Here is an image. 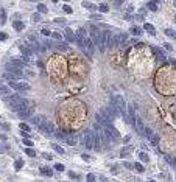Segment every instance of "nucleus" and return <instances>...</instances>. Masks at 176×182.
<instances>
[{"mask_svg":"<svg viewBox=\"0 0 176 182\" xmlns=\"http://www.w3.org/2000/svg\"><path fill=\"white\" fill-rule=\"evenodd\" d=\"M83 145H84L87 149L94 148V132L90 129H86L84 134H83Z\"/></svg>","mask_w":176,"mask_h":182,"instance_id":"1","label":"nucleus"},{"mask_svg":"<svg viewBox=\"0 0 176 182\" xmlns=\"http://www.w3.org/2000/svg\"><path fill=\"white\" fill-rule=\"evenodd\" d=\"M55 129H56V128H55V125L50 120H47V118H45V122L39 126V131H42L44 134H47V135H52L55 132Z\"/></svg>","mask_w":176,"mask_h":182,"instance_id":"2","label":"nucleus"},{"mask_svg":"<svg viewBox=\"0 0 176 182\" xmlns=\"http://www.w3.org/2000/svg\"><path fill=\"white\" fill-rule=\"evenodd\" d=\"M19 117L22 118V120H25V118H30L31 115H34V107L33 106H30V107H23V109H20L19 112Z\"/></svg>","mask_w":176,"mask_h":182,"instance_id":"3","label":"nucleus"},{"mask_svg":"<svg viewBox=\"0 0 176 182\" xmlns=\"http://www.w3.org/2000/svg\"><path fill=\"white\" fill-rule=\"evenodd\" d=\"M126 112H128V118H129V123L131 125H134V122H136V104H129V106H126Z\"/></svg>","mask_w":176,"mask_h":182,"instance_id":"4","label":"nucleus"},{"mask_svg":"<svg viewBox=\"0 0 176 182\" xmlns=\"http://www.w3.org/2000/svg\"><path fill=\"white\" fill-rule=\"evenodd\" d=\"M106 111L109 112V115H111V117H112V120H114V118H117V117L120 115V114H118V109H117V106H115V103H114V100L109 103V106L106 107Z\"/></svg>","mask_w":176,"mask_h":182,"instance_id":"5","label":"nucleus"},{"mask_svg":"<svg viewBox=\"0 0 176 182\" xmlns=\"http://www.w3.org/2000/svg\"><path fill=\"white\" fill-rule=\"evenodd\" d=\"M100 38H101V33L98 31V28H97V26H92V28H90V39H92V42L97 45L100 42Z\"/></svg>","mask_w":176,"mask_h":182,"instance_id":"6","label":"nucleus"},{"mask_svg":"<svg viewBox=\"0 0 176 182\" xmlns=\"http://www.w3.org/2000/svg\"><path fill=\"white\" fill-rule=\"evenodd\" d=\"M10 87L14 89V90H30V84H27V83H16V81H11Z\"/></svg>","mask_w":176,"mask_h":182,"instance_id":"7","label":"nucleus"},{"mask_svg":"<svg viewBox=\"0 0 176 182\" xmlns=\"http://www.w3.org/2000/svg\"><path fill=\"white\" fill-rule=\"evenodd\" d=\"M45 118H47L45 115H31V117H30V122H31L34 126H38V128H39V126L45 122Z\"/></svg>","mask_w":176,"mask_h":182,"instance_id":"8","label":"nucleus"},{"mask_svg":"<svg viewBox=\"0 0 176 182\" xmlns=\"http://www.w3.org/2000/svg\"><path fill=\"white\" fill-rule=\"evenodd\" d=\"M84 47H86V50H87V53L90 54V56L95 53V44L92 42L90 38H86V41H84Z\"/></svg>","mask_w":176,"mask_h":182,"instance_id":"9","label":"nucleus"},{"mask_svg":"<svg viewBox=\"0 0 176 182\" xmlns=\"http://www.w3.org/2000/svg\"><path fill=\"white\" fill-rule=\"evenodd\" d=\"M6 72H11V73H14L16 76H22V70L19 69V67H16L14 64H11V62H10V64H6Z\"/></svg>","mask_w":176,"mask_h":182,"instance_id":"10","label":"nucleus"},{"mask_svg":"<svg viewBox=\"0 0 176 182\" xmlns=\"http://www.w3.org/2000/svg\"><path fill=\"white\" fill-rule=\"evenodd\" d=\"M95 117H97V123H100L101 126H109L111 123H112V122H109V120H108V118H106L103 114H101V112H98Z\"/></svg>","mask_w":176,"mask_h":182,"instance_id":"11","label":"nucleus"},{"mask_svg":"<svg viewBox=\"0 0 176 182\" xmlns=\"http://www.w3.org/2000/svg\"><path fill=\"white\" fill-rule=\"evenodd\" d=\"M134 126H136V129H137V132L139 134H142L143 132V122H142V118L140 117H136V122H134Z\"/></svg>","mask_w":176,"mask_h":182,"instance_id":"12","label":"nucleus"},{"mask_svg":"<svg viewBox=\"0 0 176 182\" xmlns=\"http://www.w3.org/2000/svg\"><path fill=\"white\" fill-rule=\"evenodd\" d=\"M53 135H55L58 140H61V142H66V137H67V134L64 132V131H61V129H55Z\"/></svg>","mask_w":176,"mask_h":182,"instance_id":"13","label":"nucleus"},{"mask_svg":"<svg viewBox=\"0 0 176 182\" xmlns=\"http://www.w3.org/2000/svg\"><path fill=\"white\" fill-rule=\"evenodd\" d=\"M64 33H66V39H67V42H75V33H73L70 28H66V30H64Z\"/></svg>","mask_w":176,"mask_h":182,"instance_id":"14","label":"nucleus"},{"mask_svg":"<svg viewBox=\"0 0 176 182\" xmlns=\"http://www.w3.org/2000/svg\"><path fill=\"white\" fill-rule=\"evenodd\" d=\"M151 50H153V51L156 53V56H157V59H161V61H164V59L167 58V54H165V53H164V51H162L161 48H157V47H153Z\"/></svg>","mask_w":176,"mask_h":182,"instance_id":"15","label":"nucleus"},{"mask_svg":"<svg viewBox=\"0 0 176 182\" xmlns=\"http://www.w3.org/2000/svg\"><path fill=\"white\" fill-rule=\"evenodd\" d=\"M94 149L95 151H100L101 149V139H100V135H94Z\"/></svg>","mask_w":176,"mask_h":182,"instance_id":"16","label":"nucleus"},{"mask_svg":"<svg viewBox=\"0 0 176 182\" xmlns=\"http://www.w3.org/2000/svg\"><path fill=\"white\" fill-rule=\"evenodd\" d=\"M10 94H11V87L0 84V97H6V95H10Z\"/></svg>","mask_w":176,"mask_h":182,"instance_id":"17","label":"nucleus"},{"mask_svg":"<svg viewBox=\"0 0 176 182\" xmlns=\"http://www.w3.org/2000/svg\"><path fill=\"white\" fill-rule=\"evenodd\" d=\"M81 5H83V8H86V10H89V11H95V10H97V6L92 3V2H87V0H84Z\"/></svg>","mask_w":176,"mask_h":182,"instance_id":"18","label":"nucleus"},{"mask_svg":"<svg viewBox=\"0 0 176 182\" xmlns=\"http://www.w3.org/2000/svg\"><path fill=\"white\" fill-rule=\"evenodd\" d=\"M126 42H128V36L126 34H118V44H120V47L122 48H125V45H126Z\"/></svg>","mask_w":176,"mask_h":182,"instance_id":"19","label":"nucleus"},{"mask_svg":"<svg viewBox=\"0 0 176 182\" xmlns=\"http://www.w3.org/2000/svg\"><path fill=\"white\" fill-rule=\"evenodd\" d=\"M66 142L70 145V146H75L77 145V137L73 134H67V137H66Z\"/></svg>","mask_w":176,"mask_h":182,"instance_id":"20","label":"nucleus"},{"mask_svg":"<svg viewBox=\"0 0 176 182\" xmlns=\"http://www.w3.org/2000/svg\"><path fill=\"white\" fill-rule=\"evenodd\" d=\"M13 28L17 30V31H22V30L25 28V23L20 22V20H14V22H13Z\"/></svg>","mask_w":176,"mask_h":182,"instance_id":"21","label":"nucleus"},{"mask_svg":"<svg viewBox=\"0 0 176 182\" xmlns=\"http://www.w3.org/2000/svg\"><path fill=\"white\" fill-rule=\"evenodd\" d=\"M11 64H14L16 67H19V69L27 67V62H25L23 59H11Z\"/></svg>","mask_w":176,"mask_h":182,"instance_id":"22","label":"nucleus"},{"mask_svg":"<svg viewBox=\"0 0 176 182\" xmlns=\"http://www.w3.org/2000/svg\"><path fill=\"white\" fill-rule=\"evenodd\" d=\"M143 30H145V31H148V33H150L151 36H154V34H156L154 25H151V23H145V25H143Z\"/></svg>","mask_w":176,"mask_h":182,"instance_id":"23","label":"nucleus"},{"mask_svg":"<svg viewBox=\"0 0 176 182\" xmlns=\"http://www.w3.org/2000/svg\"><path fill=\"white\" fill-rule=\"evenodd\" d=\"M133 151V146H126V148H123L122 151H120V157H126V156H129V153Z\"/></svg>","mask_w":176,"mask_h":182,"instance_id":"24","label":"nucleus"},{"mask_svg":"<svg viewBox=\"0 0 176 182\" xmlns=\"http://www.w3.org/2000/svg\"><path fill=\"white\" fill-rule=\"evenodd\" d=\"M164 159L170 163V165H173V167H176V157H171L170 154H164Z\"/></svg>","mask_w":176,"mask_h":182,"instance_id":"25","label":"nucleus"},{"mask_svg":"<svg viewBox=\"0 0 176 182\" xmlns=\"http://www.w3.org/2000/svg\"><path fill=\"white\" fill-rule=\"evenodd\" d=\"M142 134L145 135V137H146L148 140H150V139L153 137V134H154V132H153V129H151V128H143V132H142Z\"/></svg>","mask_w":176,"mask_h":182,"instance_id":"26","label":"nucleus"},{"mask_svg":"<svg viewBox=\"0 0 176 182\" xmlns=\"http://www.w3.org/2000/svg\"><path fill=\"white\" fill-rule=\"evenodd\" d=\"M41 173H42L44 176H48V177H52V176H53V171H52L50 168H45V167H42V168H41Z\"/></svg>","mask_w":176,"mask_h":182,"instance_id":"27","label":"nucleus"},{"mask_svg":"<svg viewBox=\"0 0 176 182\" xmlns=\"http://www.w3.org/2000/svg\"><path fill=\"white\" fill-rule=\"evenodd\" d=\"M6 79H10V81H16L17 78H19V76H16L14 73H11V72H5V75H3Z\"/></svg>","mask_w":176,"mask_h":182,"instance_id":"28","label":"nucleus"},{"mask_svg":"<svg viewBox=\"0 0 176 182\" xmlns=\"http://www.w3.org/2000/svg\"><path fill=\"white\" fill-rule=\"evenodd\" d=\"M6 22V13H5V10H3V8H0V23H5Z\"/></svg>","mask_w":176,"mask_h":182,"instance_id":"29","label":"nucleus"},{"mask_svg":"<svg viewBox=\"0 0 176 182\" xmlns=\"http://www.w3.org/2000/svg\"><path fill=\"white\" fill-rule=\"evenodd\" d=\"M22 59L27 64H30V62H33V54H22Z\"/></svg>","mask_w":176,"mask_h":182,"instance_id":"30","label":"nucleus"},{"mask_svg":"<svg viewBox=\"0 0 176 182\" xmlns=\"http://www.w3.org/2000/svg\"><path fill=\"white\" fill-rule=\"evenodd\" d=\"M41 19H42L41 13H34V14L31 16V20H33V22H41Z\"/></svg>","mask_w":176,"mask_h":182,"instance_id":"31","label":"nucleus"},{"mask_svg":"<svg viewBox=\"0 0 176 182\" xmlns=\"http://www.w3.org/2000/svg\"><path fill=\"white\" fill-rule=\"evenodd\" d=\"M133 167H134V168H136L139 173H143V171H145V168H143V165H142V163H137V162H136Z\"/></svg>","mask_w":176,"mask_h":182,"instance_id":"32","label":"nucleus"},{"mask_svg":"<svg viewBox=\"0 0 176 182\" xmlns=\"http://www.w3.org/2000/svg\"><path fill=\"white\" fill-rule=\"evenodd\" d=\"M150 142H151V145H154V146H156V145L159 143V135H156V134H153V137L150 139Z\"/></svg>","mask_w":176,"mask_h":182,"instance_id":"33","label":"nucleus"},{"mask_svg":"<svg viewBox=\"0 0 176 182\" xmlns=\"http://www.w3.org/2000/svg\"><path fill=\"white\" fill-rule=\"evenodd\" d=\"M25 154H28L30 157H34V156H36V153H34V149H33L31 146H28V148L25 149Z\"/></svg>","mask_w":176,"mask_h":182,"instance_id":"34","label":"nucleus"},{"mask_svg":"<svg viewBox=\"0 0 176 182\" xmlns=\"http://www.w3.org/2000/svg\"><path fill=\"white\" fill-rule=\"evenodd\" d=\"M98 10H100V13H108V11H109V6L105 5V3H101V5L98 6Z\"/></svg>","mask_w":176,"mask_h":182,"instance_id":"35","label":"nucleus"},{"mask_svg":"<svg viewBox=\"0 0 176 182\" xmlns=\"http://www.w3.org/2000/svg\"><path fill=\"white\" fill-rule=\"evenodd\" d=\"M148 10H151V11H157V5L154 3V2H148Z\"/></svg>","mask_w":176,"mask_h":182,"instance_id":"36","label":"nucleus"},{"mask_svg":"<svg viewBox=\"0 0 176 182\" xmlns=\"http://www.w3.org/2000/svg\"><path fill=\"white\" fill-rule=\"evenodd\" d=\"M139 157H140L142 162H148V160H150V157H148L146 153H140V154H139Z\"/></svg>","mask_w":176,"mask_h":182,"instance_id":"37","label":"nucleus"},{"mask_svg":"<svg viewBox=\"0 0 176 182\" xmlns=\"http://www.w3.org/2000/svg\"><path fill=\"white\" fill-rule=\"evenodd\" d=\"M53 149L56 151V153H59V154H64V149H62V146H59V145H56V143H53Z\"/></svg>","mask_w":176,"mask_h":182,"instance_id":"38","label":"nucleus"},{"mask_svg":"<svg viewBox=\"0 0 176 182\" xmlns=\"http://www.w3.org/2000/svg\"><path fill=\"white\" fill-rule=\"evenodd\" d=\"M131 33H133V34H137V36H140V34H142V30L139 28V26H133V28H131Z\"/></svg>","mask_w":176,"mask_h":182,"instance_id":"39","label":"nucleus"},{"mask_svg":"<svg viewBox=\"0 0 176 182\" xmlns=\"http://www.w3.org/2000/svg\"><path fill=\"white\" fill-rule=\"evenodd\" d=\"M38 11L39 13H42V14H45V13H47V6H45V5H38Z\"/></svg>","mask_w":176,"mask_h":182,"instance_id":"40","label":"nucleus"},{"mask_svg":"<svg viewBox=\"0 0 176 182\" xmlns=\"http://www.w3.org/2000/svg\"><path fill=\"white\" fill-rule=\"evenodd\" d=\"M14 167H16V170H17V171H19V170H20V168L23 167V162H22L20 159H19V160H16V163H14Z\"/></svg>","mask_w":176,"mask_h":182,"instance_id":"41","label":"nucleus"},{"mask_svg":"<svg viewBox=\"0 0 176 182\" xmlns=\"http://www.w3.org/2000/svg\"><path fill=\"white\" fill-rule=\"evenodd\" d=\"M165 34H167V36H170V38H173V39H176V33L171 31V30H165Z\"/></svg>","mask_w":176,"mask_h":182,"instance_id":"42","label":"nucleus"},{"mask_svg":"<svg viewBox=\"0 0 176 182\" xmlns=\"http://www.w3.org/2000/svg\"><path fill=\"white\" fill-rule=\"evenodd\" d=\"M22 143L25 145V146H33V142H31L30 139H23V140H22Z\"/></svg>","mask_w":176,"mask_h":182,"instance_id":"43","label":"nucleus"},{"mask_svg":"<svg viewBox=\"0 0 176 182\" xmlns=\"http://www.w3.org/2000/svg\"><path fill=\"white\" fill-rule=\"evenodd\" d=\"M20 129H23L25 132H30V126L25 125V123H20Z\"/></svg>","mask_w":176,"mask_h":182,"instance_id":"44","label":"nucleus"},{"mask_svg":"<svg viewBox=\"0 0 176 182\" xmlns=\"http://www.w3.org/2000/svg\"><path fill=\"white\" fill-rule=\"evenodd\" d=\"M52 36H53V38L56 39V41H61V39H62V36H61L59 33H52Z\"/></svg>","mask_w":176,"mask_h":182,"instance_id":"45","label":"nucleus"},{"mask_svg":"<svg viewBox=\"0 0 176 182\" xmlns=\"http://www.w3.org/2000/svg\"><path fill=\"white\" fill-rule=\"evenodd\" d=\"M55 168H56L58 171H64V165H62V163H56V165H55Z\"/></svg>","mask_w":176,"mask_h":182,"instance_id":"46","label":"nucleus"},{"mask_svg":"<svg viewBox=\"0 0 176 182\" xmlns=\"http://www.w3.org/2000/svg\"><path fill=\"white\" fill-rule=\"evenodd\" d=\"M86 179H87V182H94V180H95V176H94V174H87Z\"/></svg>","mask_w":176,"mask_h":182,"instance_id":"47","label":"nucleus"},{"mask_svg":"<svg viewBox=\"0 0 176 182\" xmlns=\"http://www.w3.org/2000/svg\"><path fill=\"white\" fill-rule=\"evenodd\" d=\"M62 8H64V11H66V13H67V14H70V13H72V8H70V6H69V5H64V6H62Z\"/></svg>","mask_w":176,"mask_h":182,"instance_id":"48","label":"nucleus"},{"mask_svg":"<svg viewBox=\"0 0 176 182\" xmlns=\"http://www.w3.org/2000/svg\"><path fill=\"white\" fill-rule=\"evenodd\" d=\"M42 34H44V36H52L50 30H47V28H42Z\"/></svg>","mask_w":176,"mask_h":182,"instance_id":"49","label":"nucleus"},{"mask_svg":"<svg viewBox=\"0 0 176 182\" xmlns=\"http://www.w3.org/2000/svg\"><path fill=\"white\" fill-rule=\"evenodd\" d=\"M8 39V34L6 33H0V41H6Z\"/></svg>","mask_w":176,"mask_h":182,"instance_id":"50","label":"nucleus"},{"mask_svg":"<svg viewBox=\"0 0 176 182\" xmlns=\"http://www.w3.org/2000/svg\"><path fill=\"white\" fill-rule=\"evenodd\" d=\"M44 154V159H47V160H52V154H47V153H42Z\"/></svg>","mask_w":176,"mask_h":182,"instance_id":"51","label":"nucleus"},{"mask_svg":"<svg viewBox=\"0 0 176 182\" xmlns=\"http://www.w3.org/2000/svg\"><path fill=\"white\" fill-rule=\"evenodd\" d=\"M125 168H128V170H129V168H134V167H133V163H129V162H125Z\"/></svg>","mask_w":176,"mask_h":182,"instance_id":"52","label":"nucleus"},{"mask_svg":"<svg viewBox=\"0 0 176 182\" xmlns=\"http://www.w3.org/2000/svg\"><path fill=\"white\" fill-rule=\"evenodd\" d=\"M69 176L70 177H75V179L78 177V174H77V173H73V171H69Z\"/></svg>","mask_w":176,"mask_h":182,"instance_id":"53","label":"nucleus"},{"mask_svg":"<svg viewBox=\"0 0 176 182\" xmlns=\"http://www.w3.org/2000/svg\"><path fill=\"white\" fill-rule=\"evenodd\" d=\"M164 47H165L167 50H170V51L173 50V47H171V45H170V44H164Z\"/></svg>","mask_w":176,"mask_h":182,"instance_id":"54","label":"nucleus"},{"mask_svg":"<svg viewBox=\"0 0 176 182\" xmlns=\"http://www.w3.org/2000/svg\"><path fill=\"white\" fill-rule=\"evenodd\" d=\"M90 17H92V19H95V20H98V19H100V17H101V16H100V14H92Z\"/></svg>","mask_w":176,"mask_h":182,"instance_id":"55","label":"nucleus"},{"mask_svg":"<svg viewBox=\"0 0 176 182\" xmlns=\"http://www.w3.org/2000/svg\"><path fill=\"white\" fill-rule=\"evenodd\" d=\"M58 47H59V50H67V45H62V44H59Z\"/></svg>","mask_w":176,"mask_h":182,"instance_id":"56","label":"nucleus"},{"mask_svg":"<svg viewBox=\"0 0 176 182\" xmlns=\"http://www.w3.org/2000/svg\"><path fill=\"white\" fill-rule=\"evenodd\" d=\"M125 19H126V20H131L133 17H131V14H125Z\"/></svg>","mask_w":176,"mask_h":182,"instance_id":"57","label":"nucleus"},{"mask_svg":"<svg viewBox=\"0 0 176 182\" xmlns=\"http://www.w3.org/2000/svg\"><path fill=\"white\" fill-rule=\"evenodd\" d=\"M2 128H5V129H10V125H6V123H3V125H2Z\"/></svg>","mask_w":176,"mask_h":182,"instance_id":"58","label":"nucleus"},{"mask_svg":"<svg viewBox=\"0 0 176 182\" xmlns=\"http://www.w3.org/2000/svg\"><path fill=\"white\" fill-rule=\"evenodd\" d=\"M83 159H84V160H89V159H90V157H89V156H87V154H83Z\"/></svg>","mask_w":176,"mask_h":182,"instance_id":"59","label":"nucleus"},{"mask_svg":"<svg viewBox=\"0 0 176 182\" xmlns=\"http://www.w3.org/2000/svg\"><path fill=\"white\" fill-rule=\"evenodd\" d=\"M120 5H123V0H117V6H120Z\"/></svg>","mask_w":176,"mask_h":182,"instance_id":"60","label":"nucleus"},{"mask_svg":"<svg viewBox=\"0 0 176 182\" xmlns=\"http://www.w3.org/2000/svg\"><path fill=\"white\" fill-rule=\"evenodd\" d=\"M52 2H55V3H56V2H58V0H52Z\"/></svg>","mask_w":176,"mask_h":182,"instance_id":"61","label":"nucleus"},{"mask_svg":"<svg viewBox=\"0 0 176 182\" xmlns=\"http://www.w3.org/2000/svg\"><path fill=\"white\" fill-rule=\"evenodd\" d=\"M174 6H176V0H174Z\"/></svg>","mask_w":176,"mask_h":182,"instance_id":"62","label":"nucleus"},{"mask_svg":"<svg viewBox=\"0 0 176 182\" xmlns=\"http://www.w3.org/2000/svg\"><path fill=\"white\" fill-rule=\"evenodd\" d=\"M64 2H69V0H64Z\"/></svg>","mask_w":176,"mask_h":182,"instance_id":"63","label":"nucleus"},{"mask_svg":"<svg viewBox=\"0 0 176 182\" xmlns=\"http://www.w3.org/2000/svg\"><path fill=\"white\" fill-rule=\"evenodd\" d=\"M174 20H176V17H174Z\"/></svg>","mask_w":176,"mask_h":182,"instance_id":"64","label":"nucleus"}]
</instances>
